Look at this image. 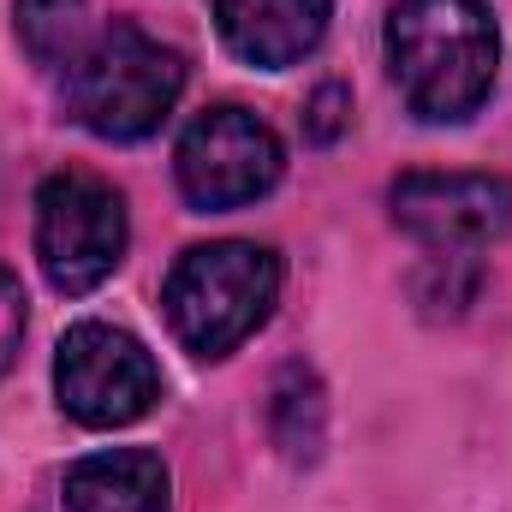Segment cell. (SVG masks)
Masks as SVG:
<instances>
[{
	"instance_id": "6da1fadb",
	"label": "cell",
	"mask_w": 512,
	"mask_h": 512,
	"mask_svg": "<svg viewBox=\"0 0 512 512\" xmlns=\"http://www.w3.org/2000/svg\"><path fill=\"white\" fill-rule=\"evenodd\" d=\"M382 48L405 108L429 126L471 120L495 90L501 36L483 0H393Z\"/></svg>"
},
{
	"instance_id": "7a4b0ae2",
	"label": "cell",
	"mask_w": 512,
	"mask_h": 512,
	"mask_svg": "<svg viewBox=\"0 0 512 512\" xmlns=\"http://www.w3.org/2000/svg\"><path fill=\"white\" fill-rule=\"evenodd\" d=\"M274 298H280V256L262 251V245H245V239L191 245L161 286L167 328L191 358L239 352L268 322Z\"/></svg>"
},
{
	"instance_id": "3957f363",
	"label": "cell",
	"mask_w": 512,
	"mask_h": 512,
	"mask_svg": "<svg viewBox=\"0 0 512 512\" xmlns=\"http://www.w3.org/2000/svg\"><path fill=\"white\" fill-rule=\"evenodd\" d=\"M185 90V60L137 24H108L66 66V114L108 143H137L173 114Z\"/></svg>"
},
{
	"instance_id": "277c9868",
	"label": "cell",
	"mask_w": 512,
	"mask_h": 512,
	"mask_svg": "<svg viewBox=\"0 0 512 512\" xmlns=\"http://www.w3.org/2000/svg\"><path fill=\"white\" fill-rule=\"evenodd\" d=\"M126 197L96 173H54L36 191V262L54 292L84 298L126 262Z\"/></svg>"
},
{
	"instance_id": "5b68a950",
	"label": "cell",
	"mask_w": 512,
	"mask_h": 512,
	"mask_svg": "<svg viewBox=\"0 0 512 512\" xmlns=\"http://www.w3.org/2000/svg\"><path fill=\"white\" fill-rule=\"evenodd\" d=\"M54 393L72 423L126 429L161 399V370L137 334L114 322H78L54 352Z\"/></svg>"
},
{
	"instance_id": "8992f818",
	"label": "cell",
	"mask_w": 512,
	"mask_h": 512,
	"mask_svg": "<svg viewBox=\"0 0 512 512\" xmlns=\"http://www.w3.org/2000/svg\"><path fill=\"white\" fill-rule=\"evenodd\" d=\"M280 167H286L280 137L245 108L197 114L179 137V155H173L179 191L197 209H245L280 185Z\"/></svg>"
},
{
	"instance_id": "52a82bcc",
	"label": "cell",
	"mask_w": 512,
	"mask_h": 512,
	"mask_svg": "<svg viewBox=\"0 0 512 512\" xmlns=\"http://www.w3.org/2000/svg\"><path fill=\"white\" fill-rule=\"evenodd\" d=\"M393 227L435 256H471L512 227V179L495 173H399Z\"/></svg>"
},
{
	"instance_id": "ba28073f",
	"label": "cell",
	"mask_w": 512,
	"mask_h": 512,
	"mask_svg": "<svg viewBox=\"0 0 512 512\" xmlns=\"http://www.w3.org/2000/svg\"><path fill=\"white\" fill-rule=\"evenodd\" d=\"M328 18L334 0H215L221 42L256 72H286L310 60L328 36Z\"/></svg>"
},
{
	"instance_id": "9c48e42d",
	"label": "cell",
	"mask_w": 512,
	"mask_h": 512,
	"mask_svg": "<svg viewBox=\"0 0 512 512\" xmlns=\"http://www.w3.org/2000/svg\"><path fill=\"white\" fill-rule=\"evenodd\" d=\"M72 512H173V477L149 447H108L66 471Z\"/></svg>"
},
{
	"instance_id": "30bf717a",
	"label": "cell",
	"mask_w": 512,
	"mask_h": 512,
	"mask_svg": "<svg viewBox=\"0 0 512 512\" xmlns=\"http://www.w3.org/2000/svg\"><path fill=\"white\" fill-rule=\"evenodd\" d=\"M12 18H18L24 54H30L36 66H48V72L72 66V60L90 48V36H96V30H90V0H18Z\"/></svg>"
},
{
	"instance_id": "8fae6325",
	"label": "cell",
	"mask_w": 512,
	"mask_h": 512,
	"mask_svg": "<svg viewBox=\"0 0 512 512\" xmlns=\"http://www.w3.org/2000/svg\"><path fill=\"white\" fill-rule=\"evenodd\" d=\"M274 441L292 459H316L322 447V387L310 370H286L274 387Z\"/></svg>"
},
{
	"instance_id": "7c38bea8",
	"label": "cell",
	"mask_w": 512,
	"mask_h": 512,
	"mask_svg": "<svg viewBox=\"0 0 512 512\" xmlns=\"http://www.w3.org/2000/svg\"><path fill=\"white\" fill-rule=\"evenodd\" d=\"M18 340H24V286L12 268H0V376L18 358Z\"/></svg>"
},
{
	"instance_id": "4fadbf2b",
	"label": "cell",
	"mask_w": 512,
	"mask_h": 512,
	"mask_svg": "<svg viewBox=\"0 0 512 512\" xmlns=\"http://www.w3.org/2000/svg\"><path fill=\"white\" fill-rule=\"evenodd\" d=\"M346 114H352V96H346L340 84H322V90H316V102H310V120H304V126H310L316 143H334L340 126H346Z\"/></svg>"
}]
</instances>
